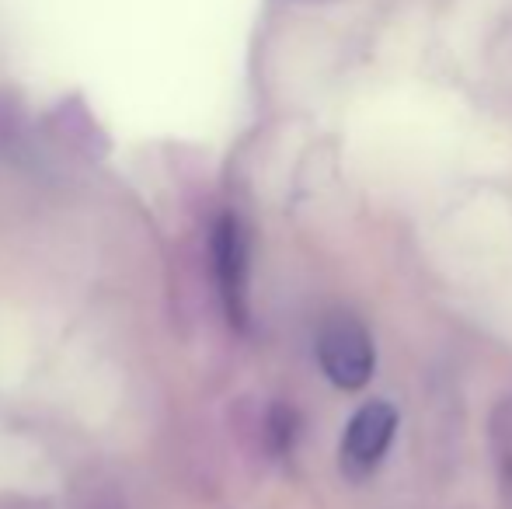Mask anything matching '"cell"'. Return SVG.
Instances as JSON below:
<instances>
[{
    "mask_svg": "<svg viewBox=\"0 0 512 509\" xmlns=\"http://www.w3.org/2000/svg\"><path fill=\"white\" fill-rule=\"evenodd\" d=\"M317 363L342 391H359L377 370V346L366 325L352 314H331L317 332Z\"/></svg>",
    "mask_w": 512,
    "mask_h": 509,
    "instance_id": "6da1fadb",
    "label": "cell"
},
{
    "mask_svg": "<svg viewBox=\"0 0 512 509\" xmlns=\"http://www.w3.org/2000/svg\"><path fill=\"white\" fill-rule=\"evenodd\" d=\"M209 252H213V279L220 290L223 311H227L230 325L244 328L248 325V234H244L241 220L234 213H223L213 224V238H209Z\"/></svg>",
    "mask_w": 512,
    "mask_h": 509,
    "instance_id": "3957f363",
    "label": "cell"
},
{
    "mask_svg": "<svg viewBox=\"0 0 512 509\" xmlns=\"http://www.w3.org/2000/svg\"><path fill=\"white\" fill-rule=\"evenodd\" d=\"M398 433V412L391 401H366L356 408V415L349 419L338 447V468L349 482H363L380 468V461L387 457Z\"/></svg>",
    "mask_w": 512,
    "mask_h": 509,
    "instance_id": "7a4b0ae2",
    "label": "cell"
}]
</instances>
